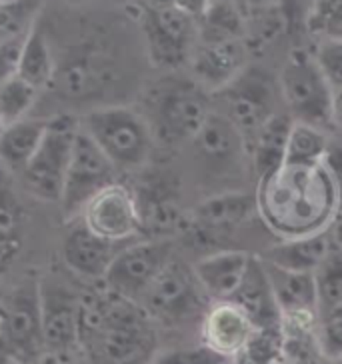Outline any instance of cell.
<instances>
[{
    "mask_svg": "<svg viewBox=\"0 0 342 364\" xmlns=\"http://www.w3.org/2000/svg\"><path fill=\"white\" fill-rule=\"evenodd\" d=\"M80 348L92 364H150L159 354L154 321L98 282L80 294Z\"/></svg>",
    "mask_w": 342,
    "mask_h": 364,
    "instance_id": "6da1fadb",
    "label": "cell"
},
{
    "mask_svg": "<svg viewBox=\"0 0 342 364\" xmlns=\"http://www.w3.org/2000/svg\"><path fill=\"white\" fill-rule=\"evenodd\" d=\"M341 193L324 164H282L260 181L258 215L282 238L319 235L331 228Z\"/></svg>",
    "mask_w": 342,
    "mask_h": 364,
    "instance_id": "7a4b0ae2",
    "label": "cell"
},
{
    "mask_svg": "<svg viewBox=\"0 0 342 364\" xmlns=\"http://www.w3.org/2000/svg\"><path fill=\"white\" fill-rule=\"evenodd\" d=\"M208 92L194 78H162L144 98V112L154 142L181 146L193 142L210 114Z\"/></svg>",
    "mask_w": 342,
    "mask_h": 364,
    "instance_id": "3957f363",
    "label": "cell"
},
{
    "mask_svg": "<svg viewBox=\"0 0 342 364\" xmlns=\"http://www.w3.org/2000/svg\"><path fill=\"white\" fill-rule=\"evenodd\" d=\"M80 129L95 140L118 172L142 171L154 149L149 122L129 107L92 108L80 118Z\"/></svg>",
    "mask_w": 342,
    "mask_h": 364,
    "instance_id": "277c9868",
    "label": "cell"
},
{
    "mask_svg": "<svg viewBox=\"0 0 342 364\" xmlns=\"http://www.w3.org/2000/svg\"><path fill=\"white\" fill-rule=\"evenodd\" d=\"M280 97L294 122L322 129L331 127L332 86L306 50H292L278 75Z\"/></svg>",
    "mask_w": 342,
    "mask_h": 364,
    "instance_id": "5b68a950",
    "label": "cell"
},
{
    "mask_svg": "<svg viewBox=\"0 0 342 364\" xmlns=\"http://www.w3.org/2000/svg\"><path fill=\"white\" fill-rule=\"evenodd\" d=\"M78 130H80V118L68 117V114L50 117L41 146L21 174L24 188L34 198L43 203H60L66 171Z\"/></svg>",
    "mask_w": 342,
    "mask_h": 364,
    "instance_id": "8992f818",
    "label": "cell"
},
{
    "mask_svg": "<svg viewBox=\"0 0 342 364\" xmlns=\"http://www.w3.org/2000/svg\"><path fill=\"white\" fill-rule=\"evenodd\" d=\"M208 300L210 299L196 279L194 268L174 257L162 268L139 304L154 322L178 326L193 321L198 314L204 316L210 309Z\"/></svg>",
    "mask_w": 342,
    "mask_h": 364,
    "instance_id": "52a82bcc",
    "label": "cell"
},
{
    "mask_svg": "<svg viewBox=\"0 0 342 364\" xmlns=\"http://www.w3.org/2000/svg\"><path fill=\"white\" fill-rule=\"evenodd\" d=\"M220 97L225 100L223 114L230 118L242 134L246 146L262 124L278 114V100H282L278 76H272L260 66H246L230 85L220 90Z\"/></svg>",
    "mask_w": 342,
    "mask_h": 364,
    "instance_id": "ba28073f",
    "label": "cell"
},
{
    "mask_svg": "<svg viewBox=\"0 0 342 364\" xmlns=\"http://www.w3.org/2000/svg\"><path fill=\"white\" fill-rule=\"evenodd\" d=\"M142 33L149 58L162 70H178L191 63L198 44V22L176 6H142Z\"/></svg>",
    "mask_w": 342,
    "mask_h": 364,
    "instance_id": "9c48e42d",
    "label": "cell"
},
{
    "mask_svg": "<svg viewBox=\"0 0 342 364\" xmlns=\"http://www.w3.org/2000/svg\"><path fill=\"white\" fill-rule=\"evenodd\" d=\"M172 258L174 250L169 238L132 240L120 248L102 282L107 289L120 296L140 302L144 292Z\"/></svg>",
    "mask_w": 342,
    "mask_h": 364,
    "instance_id": "30bf717a",
    "label": "cell"
},
{
    "mask_svg": "<svg viewBox=\"0 0 342 364\" xmlns=\"http://www.w3.org/2000/svg\"><path fill=\"white\" fill-rule=\"evenodd\" d=\"M117 172L105 152L95 144V140L82 129L78 130L66 171L63 196L58 203L66 220L80 218L88 200L95 198L102 188L117 182Z\"/></svg>",
    "mask_w": 342,
    "mask_h": 364,
    "instance_id": "8fae6325",
    "label": "cell"
},
{
    "mask_svg": "<svg viewBox=\"0 0 342 364\" xmlns=\"http://www.w3.org/2000/svg\"><path fill=\"white\" fill-rule=\"evenodd\" d=\"M0 348L31 364L46 350L38 280L22 282L2 302Z\"/></svg>",
    "mask_w": 342,
    "mask_h": 364,
    "instance_id": "7c38bea8",
    "label": "cell"
},
{
    "mask_svg": "<svg viewBox=\"0 0 342 364\" xmlns=\"http://www.w3.org/2000/svg\"><path fill=\"white\" fill-rule=\"evenodd\" d=\"M80 223L105 240L127 245L142 235L139 200L134 188L112 182L90 198L80 213Z\"/></svg>",
    "mask_w": 342,
    "mask_h": 364,
    "instance_id": "4fadbf2b",
    "label": "cell"
},
{
    "mask_svg": "<svg viewBox=\"0 0 342 364\" xmlns=\"http://www.w3.org/2000/svg\"><path fill=\"white\" fill-rule=\"evenodd\" d=\"M258 215L257 194L220 193L208 196L188 215L184 235L194 242L216 245Z\"/></svg>",
    "mask_w": 342,
    "mask_h": 364,
    "instance_id": "5bb4252c",
    "label": "cell"
},
{
    "mask_svg": "<svg viewBox=\"0 0 342 364\" xmlns=\"http://www.w3.org/2000/svg\"><path fill=\"white\" fill-rule=\"evenodd\" d=\"M41 314L46 350H82L80 348V294L65 282L38 280Z\"/></svg>",
    "mask_w": 342,
    "mask_h": 364,
    "instance_id": "9a60e30c",
    "label": "cell"
},
{
    "mask_svg": "<svg viewBox=\"0 0 342 364\" xmlns=\"http://www.w3.org/2000/svg\"><path fill=\"white\" fill-rule=\"evenodd\" d=\"M139 200L142 235L146 238H169L184 230L188 215L182 210L181 194L171 174H150L134 191Z\"/></svg>",
    "mask_w": 342,
    "mask_h": 364,
    "instance_id": "2e32d148",
    "label": "cell"
},
{
    "mask_svg": "<svg viewBox=\"0 0 342 364\" xmlns=\"http://www.w3.org/2000/svg\"><path fill=\"white\" fill-rule=\"evenodd\" d=\"M122 247L124 245L100 238L90 232L82 223H78L63 240V260L66 268L75 272L76 277L98 284L105 280L108 268Z\"/></svg>",
    "mask_w": 342,
    "mask_h": 364,
    "instance_id": "e0dca14e",
    "label": "cell"
},
{
    "mask_svg": "<svg viewBox=\"0 0 342 364\" xmlns=\"http://www.w3.org/2000/svg\"><path fill=\"white\" fill-rule=\"evenodd\" d=\"M191 66L193 78L206 92H220L248 66L246 46L242 41L198 43L191 58Z\"/></svg>",
    "mask_w": 342,
    "mask_h": 364,
    "instance_id": "ac0fdd59",
    "label": "cell"
},
{
    "mask_svg": "<svg viewBox=\"0 0 342 364\" xmlns=\"http://www.w3.org/2000/svg\"><path fill=\"white\" fill-rule=\"evenodd\" d=\"M257 331L246 312L230 300H218L203 316V344L213 353L230 360Z\"/></svg>",
    "mask_w": 342,
    "mask_h": 364,
    "instance_id": "d6986e66",
    "label": "cell"
},
{
    "mask_svg": "<svg viewBox=\"0 0 342 364\" xmlns=\"http://www.w3.org/2000/svg\"><path fill=\"white\" fill-rule=\"evenodd\" d=\"M230 302H235L236 306H240L246 312L255 328L260 331L282 328V312L278 309L267 267L260 257L252 258L240 287L230 296Z\"/></svg>",
    "mask_w": 342,
    "mask_h": 364,
    "instance_id": "ffe728a7",
    "label": "cell"
},
{
    "mask_svg": "<svg viewBox=\"0 0 342 364\" xmlns=\"http://www.w3.org/2000/svg\"><path fill=\"white\" fill-rule=\"evenodd\" d=\"M252 258L255 255L246 250L223 248L201 258L194 267V272L204 292L208 294V299L214 302L230 300V296L235 294L245 279Z\"/></svg>",
    "mask_w": 342,
    "mask_h": 364,
    "instance_id": "44dd1931",
    "label": "cell"
},
{
    "mask_svg": "<svg viewBox=\"0 0 342 364\" xmlns=\"http://www.w3.org/2000/svg\"><path fill=\"white\" fill-rule=\"evenodd\" d=\"M264 262V260H262ZM282 318L319 321V294L312 272H292L264 262Z\"/></svg>",
    "mask_w": 342,
    "mask_h": 364,
    "instance_id": "7402d4cb",
    "label": "cell"
},
{
    "mask_svg": "<svg viewBox=\"0 0 342 364\" xmlns=\"http://www.w3.org/2000/svg\"><path fill=\"white\" fill-rule=\"evenodd\" d=\"M50 117H26L6 124L0 132V164L12 176H21L43 142Z\"/></svg>",
    "mask_w": 342,
    "mask_h": 364,
    "instance_id": "603a6c76",
    "label": "cell"
},
{
    "mask_svg": "<svg viewBox=\"0 0 342 364\" xmlns=\"http://www.w3.org/2000/svg\"><path fill=\"white\" fill-rule=\"evenodd\" d=\"M193 142L198 149L201 159L213 168L235 164L238 154L246 150L242 134L223 112H210Z\"/></svg>",
    "mask_w": 342,
    "mask_h": 364,
    "instance_id": "cb8c5ba5",
    "label": "cell"
},
{
    "mask_svg": "<svg viewBox=\"0 0 342 364\" xmlns=\"http://www.w3.org/2000/svg\"><path fill=\"white\" fill-rule=\"evenodd\" d=\"M331 232L299 236V238H284L274 247H270L262 255V260L270 267L292 270V272H312L319 268L324 257L332 248Z\"/></svg>",
    "mask_w": 342,
    "mask_h": 364,
    "instance_id": "d4e9b609",
    "label": "cell"
},
{
    "mask_svg": "<svg viewBox=\"0 0 342 364\" xmlns=\"http://www.w3.org/2000/svg\"><path fill=\"white\" fill-rule=\"evenodd\" d=\"M292 124L294 120L289 112H278L248 142L246 150L252 156V166L260 181L284 164Z\"/></svg>",
    "mask_w": 342,
    "mask_h": 364,
    "instance_id": "484cf974",
    "label": "cell"
},
{
    "mask_svg": "<svg viewBox=\"0 0 342 364\" xmlns=\"http://www.w3.org/2000/svg\"><path fill=\"white\" fill-rule=\"evenodd\" d=\"M11 172L0 164V270L21 252L24 208L14 191Z\"/></svg>",
    "mask_w": 342,
    "mask_h": 364,
    "instance_id": "4316f807",
    "label": "cell"
},
{
    "mask_svg": "<svg viewBox=\"0 0 342 364\" xmlns=\"http://www.w3.org/2000/svg\"><path fill=\"white\" fill-rule=\"evenodd\" d=\"M18 76L34 86L38 92L50 85L56 76V63H54L50 43L36 24L31 28V33L26 34L24 44H22Z\"/></svg>",
    "mask_w": 342,
    "mask_h": 364,
    "instance_id": "83f0119b",
    "label": "cell"
},
{
    "mask_svg": "<svg viewBox=\"0 0 342 364\" xmlns=\"http://www.w3.org/2000/svg\"><path fill=\"white\" fill-rule=\"evenodd\" d=\"M198 43L242 41L246 16L235 0H214L210 9L198 18Z\"/></svg>",
    "mask_w": 342,
    "mask_h": 364,
    "instance_id": "f1b7e54d",
    "label": "cell"
},
{
    "mask_svg": "<svg viewBox=\"0 0 342 364\" xmlns=\"http://www.w3.org/2000/svg\"><path fill=\"white\" fill-rule=\"evenodd\" d=\"M328 146H331V140L324 134V130L304 124V122H294L290 129L284 164L319 166L324 162Z\"/></svg>",
    "mask_w": 342,
    "mask_h": 364,
    "instance_id": "f546056e",
    "label": "cell"
},
{
    "mask_svg": "<svg viewBox=\"0 0 342 364\" xmlns=\"http://www.w3.org/2000/svg\"><path fill=\"white\" fill-rule=\"evenodd\" d=\"M319 314L342 302V248L332 245L319 268L314 270Z\"/></svg>",
    "mask_w": 342,
    "mask_h": 364,
    "instance_id": "4dcf8cb0",
    "label": "cell"
},
{
    "mask_svg": "<svg viewBox=\"0 0 342 364\" xmlns=\"http://www.w3.org/2000/svg\"><path fill=\"white\" fill-rule=\"evenodd\" d=\"M38 95L41 92L26 80H22L18 75L6 80L4 85H0V118L4 127L31 117V110Z\"/></svg>",
    "mask_w": 342,
    "mask_h": 364,
    "instance_id": "1f68e13d",
    "label": "cell"
},
{
    "mask_svg": "<svg viewBox=\"0 0 342 364\" xmlns=\"http://www.w3.org/2000/svg\"><path fill=\"white\" fill-rule=\"evenodd\" d=\"M282 356V328H257L245 346L228 360V364H277Z\"/></svg>",
    "mask_w": 342,
    "mask_h": 364,
    "instance_id": "d6a6232c",
    "label": "cell"
},
{
    "mask_svg": "<svg viewBox=\"0 0 342 364\" xmlns=\"http://www.w3.org/2000/svg\"><path fill=\"white\" fill-rule=\"evenodd\" d=\"M38 0H18L12 4H0V44L11 43L31 33L36 24Z\"/></svg>",
    "mask_w": 342,
    "mask_h": 364,
    "instance_id": "836d02e7",
    "label": "cell"
},
{
    "mask_svg": "<svg viewBox=\"0 0 342 364\" xmlns=\"http://www.w3.org/2000/svg\"><path fill=\"white\" fill-rule=\"evenodd\" d=\"M306 26L321 38H342V0H312Z\"/></svg>",
    "mask_w": 342,
    "mask_h": 364,
    "instance_id": "e575fe53",
    "label": "cell"
},
{
    "mask_svg": "<svg viewBox=\"0 0 342 364\" xmlns=\"http://www.w3.org/2000/svg\"><path fill=\"white\" fill-rule=\"evenodd\" d=\"M319 344L328 358H342V302L319 314Z\"/></svg>",
    "mask_w": 342,
    "mask_h": 364,
    "instance_id": "d590c367",
    "label": "cell"
},
{
    "mask_svg": "<svg viewBox=\"0 0 342 364\" xmlns=\"http://www.w3.org/2000/svg\"><path fill=\"white\" fill-rule=\"evenodd\" d=\"M314 60L332 90L342 88V38H321Z\"/></svg>",
    "mask_w": 342,
    "mask_h": 364,
    "instance_id": "8d00e7d4",
    "label": "cell"
},
{
    "mask_svg": "<svg viewBox=\"0 0 342 364\" xmlns=\"http://www.w3.org/2000/svg\"><path fill=\"white\" fill-rule=\"evenodd\" d=\"M150 364H228V360L201 344L156 354Z\"/></svg>",
    "mask_w": 342,
    "mask_h": 364,
    "instance_id": "74e56055",
    "label": "cell"
},
{
    "mask_svg": "<svg viewBox=\"0 0 342 364\" xmlns=\"http://www.w3.org/2000/svg\"><path fill=\"white\" fill-rule=\"evenodd\" d=\"M24 38L26 36L0 44V85H4L6 80H11V78L18 75V63H21Z\"/></svg>",
    "mask_w": 342,
    "mask_h": 364,
    "instance_id": "f35d334b",
    "label": "cell"
},
{
    "mask_svg": "<svg viewBox=\"0 0 342 364\" xmlns=\"http://www.w3.org/2000/svg\"><path fill=\"white\" fill-rule=\"evenodd\" d=\"M324 168L328 171L332 176V181L336 184L338 193L342 196V140L341 142H331V146L326 150V156H324Z\"/></svg>",
    "mask_w": 342,
    "mask_h": 364,
    "instance_id": "ab89813d",
    "label": "cell"
},
{
    "mask_svg": "<svg viewBox=\"0 0 342 364\" xmlns=\"http://www.w3.org/2000/svg\"><path fill=\"white\" fill-rule=\"evenodd\" d=\"M31 364H86L82 350H44Z\"/></svg>",
    "mask_w": 342,
    "mask_h": 364,
    "instance_id": "60d3db41",
    "label": "cell"
},
{
    "mask_svg": "<svg viewBox=\"0 0 342 364\" xmlns=\"http://www.w3.org/2000/svg\"><path fill=\"white\" fill-rule=\"evenodd\" d=\"M213 2L214 0H174V6L184 14L193 16L194 21H198V18H203L204 12L210 9Z\"/></svg>",
    "mask_w": 342,
    "mask_h": 364,
    "instance_id": "b9f144b4",
    "label": "cell"
},
{
    "mask_svg": "<svg viewBox=\"0 0 342 364\" xmlns=\"http://www.w3.org/2000/svg\"><path fill=\"white\" fill-rule=\"evenodd\" d=\"M331 127L342 140V88L332 90V107H331Z\"/></svg>",
    "mask_w": 342,
    "mask_h": 364,
    "instance_id": "7bdbcfd3",
    "label": "cell"
},
{
    "mask_svg": "<svg viewBox=\"0 0 342 364\" xmlns=\"http://www.w3.org/2000/svg\"><path fill=\"white\" fill-rule=\"evenodd\" d=\"M328 232H331L332 236V242H334L336 247L342 248V196H341V203H338V208H336V215H334V218H332Z\"/></svg>",
    "mask_w": 342,
    "mask_h": 364,
    "instance_id": "ee69618b",
    "label": "cell"
},
{
    "mask_svg": "<svg viewBox=\"0 0 342 364\" xmlns=\"http://www.w3.org/2000/svg\"><path fill=\"white\" fill-rule=\"evenodd\" d=\"M299 364H334V360L328 358V356L322 353V350H316V353L309 354L306 358H302Z\"/></svg>",
    "mask_w": 342,
    "mask_h": 364,
    "instance_id": "f6af8a7d",
    "label": "cell"
},
{
    "mask_svg": "<svg viewBox=\"0 0 342 364\" xmlns=\"http://www.w3.org/2000/svg\"><path fill=\"white\" fill-rule=\"evenodd\" d=\"M242 2L248 9H258V11H267L278 4V0H242Z\"/></svg>",
    "mask_w": 342,
    "mask_h": 364,
    "instance_id": "bcb514c9",
    "label": "cell"
},
{
    "mask_svg": "<svg viewBox=\"0 0 342 364\" xmlns=\"http://www.w3.org/2000/svg\"><path fill=\"white\" fill-rule=\"evenodd\" d=\"M0 364H26V363L21 360L18 356H14V354L6 353V350H2V348H0Z\"/></svg>",
    "mask_w": 342,
    "mask_h": 364,
    "instance_id": "7dc6e473",
    "label": "cell"
},
{
    "mask_svg": "<svg viewBox=\"0 0 342 364\" xmlns=\"http://www.w3.org/2000/svg\"><path fill=\"white\" fill-rule=\"evenodd\" d=\"M142 4L149 9H164V6H174V0H142Z\"/></svg>",
    "mask_w": 342,
    "mask_h": 364,
    "instance_id": "c3c4849f",
    "label": "cell"
},
{
    "mask_svg": "<svg viewBox=\"0 0 342 364\" xmlns=\"http://www.w3.org/2000/svg\"><path fill=\"white\" fill-rule=\"evenodd\" d=\"M60 2H68V4H85V2H90V0H60Z\"/></svg>",
    "mask_w": 342,
    "mask_h": 364,
    "instance_id": "681fc988",
    "label": "cell"
},
{
    "mask_svg": "<svg viewBox=\"0 0 342 364\" xmlns=\"http://www.w3.org/2000/svg\"><path fill=\"white\" fill-rule=\"evenodd\" d=\"M277 364H294V363H292V360H289V358H284V356H282V358H280V360H278Z\"/></svg>",
    "mask_w": 342,
    "mask_h": 364,
    "instance_id": "f907efd6",
    "label": "cell"
},
{
    "mask_svg": "<svg viewBox=\"0 0 342 364\" xmlns=\"http://www.w3.org/2000/svg\"><path fill=\"white\" fill-rule=\"evenodd\" d=\"M12 2H18V0H0V4H12Z\"/></svg>",
    "mask_w": 342,
    "mask_h": 364,
    "instance_id": "816d5d0a",
    "label": "cell"
},
{
    "mask_svg": "<svg viewBox=\"0 0 342 364\" xmlns=\"http://www.w3.org/2000/svg\"><path fill=\"white\" fill-rule=\"evenodd\" d=\"M0 326H2V302H0Z\"/></svg>",
    "mask_w": 342,
    "mask_h": 364,
    "instance_id": "f5cc1de1",
    "label": "cell"
},
{
    "mask_svg": "<svg viewBox=\"0 0 342 364\" xmlns=\"http://www.w3.org/2000/svg\"><path fill=\"white\" fill-rule=\"evenodd\" d=\"M4 130V122H2V118H0V132Z\"/></svg>",
    "mask_w": 342,
    "mask_h": 364,
    "instance_id": "db71d44e",
    "label": "cell"
},
{
    "mask_svg": "<svg viewBox=\"0 0 342 364\" xmlns=\"http://www.w3.org/2000/svg\"><path fill=\"white\" fill-rule=\"evenodd\" d=\"M334 364H342V358H336V360H334Z\"/></svg>",
    "mask_w": 342,
    "mask_h": 364,
    "instance_id": "11a10c76",
    "label": "cell"
},
{
    "mask_svg": "<svg viewBox=\"0 0 342 364\" xmlns=\"http://www.w3.org/2000/svg\"><path fill=\"white\" fill-rule=\"evenodd\" d=\"M117 2H132V0H117Z\"/></svg>",
    "mask_w": 342,
    "mask_h": 364,
    "instance_id": "9f6ffc18",
    "label": "cell"
}]
</instances>
